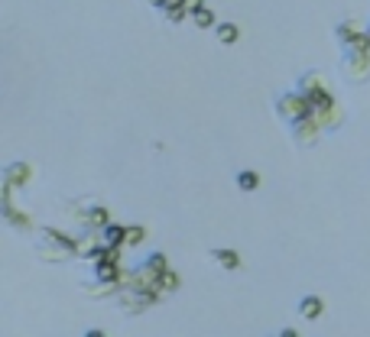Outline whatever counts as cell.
<instances>
[{"instance_id":"52a82bcc","label":"cell","mask_w":370,"mask_h":337,"mask_svg":"<svg viewBox=\"0 0 370 337\" xmlns=\"http://www.w3.org/2000/svg\"><path fill=\"white\" fill-rule=\"evenodd\" d=\"M78 214V221H82V230H104V227L111 224V211L104 208V204H91V208H75Z\"/></svg>"},{"instance_id":"8fae6325","label":"cell","mask_w":370,"mask_h":337,"mask_svg":"<svg viewBox=\"0 0 370 337\" xmlns=\"http://www.w3.org/2000/svg\"><path fill=\"white\" fill-rule=\"evenodd\" d=\"M208 256H211L214 262H218L221 269H227V273H234L237 266H241V256H237L234 250H224V247H211Z\"/></svg>"},{"instance_id":"2e32d148","label":"cell","mask_w":370,"mask_h":337,"mask_svg":"<svg viewBox=\"0 0 370 337\" xmlns=\"http://www.w3.org/2000/svg\"><path fill=\"white\" fill-rule=\"evenodd\" d=\"M140 266H143L149 275H156V279H160V275L169 269V262H166V256H162V253H149V256L140 262Z\"/></svg>"},{"instance_id":"4fadbf2b","label":"cell","mask_w":370,"mask_h":337,"mask_svg":"<svg viewBox=\"0 0 370 337\" xmlns=\"http://www.w3.org/2000/svg\"><path fill=\"white\" fill-rule=\"evenodd\" d=\"M358 33H360V26L354 23V20H341V23H334V39H338L345 49L358 39Z\"/></svg>"},{"instance_id":"277c9868","label":"cell","mask_w":370,"mask_h":337,"mask_svg":"<svg viewBox=\"0 0 370 337\" xmlns=\"http://www.w3.org/2000/svg\"><path fill=\"white\" fill-rule=\"evenodd\" d=\"M296 87L308 98V104H312V107H319V104H328V100H334L332 81L325 78V72H306V75L296 81Z\"/></svg>"},{"instance_id":"d6986e66","label":"cell","mask_w":370,"mask_h":337,"mask_svg":"<svg viewBox=\"0 0 370 337\" xmlns=\"http://www.w3.org/2000/svg\"><path fill=\"white\" fill-rule=\"evenodd\" d=\"M192 20H195L198 29H208V26H218V20H214V13L208 10V7H201V10L192 13Z\"/></svg>"},{"instance_id":"7c38bea8","label":"cell","mask_w":370,"mask_h":337,"mask_svg":"<svg viewBox=\"0 0 370 337\" xmlns=\"http://www.w3.org/2000/svg\"><path fill=\"white\" fill-rule=\"evenodd\" d=\"M321 312H325V301H321L319 295H306V299L299 301V318H306V321L321 318Z\"/></svg>"},{"instance_id":"cb8c5ba5","label":"cell","mask_w":370,"mask_h":337,"mask_svg":"<svg viewBox=\"0 0 370 337\" xmlns=\"http://www.w3.org/2000/svg\"><path fill=\"white\" fill-rule=\"evenodd\" d=\"M182 3H185V10H188V13H195V10L205 7V0H182Z\"/></svg>"},{"instance_id":"3957f363","label":"cell","mask_w":370,"mask_h":337,"mask_svg":"<svg viewBox=\"0 0 370 337\" xmlns=\"http://www.w3.org/2000/svg\"><path fill=\"white\" fill-rule=\"evenodd\" d=\"M117 299H121L117 301L121 312L140 314V312H147L149 305H156V301L162 299V288H127V286H121Z\"/></svg>"},{"instance_id":"5b68a950","label":"cell","mask_w":370,"mask_h":337,"mask_svg":"<svg viewBox=\"0 0 370 337\" xmlns=\"http://www.w3.org/2000/svg\"><path fill=\"white\" fill-rule=\"evenodd\" d=\"M341 75H345V81H351V85H364L370 78V52L367 49H345Z\"/></svg>"},{"instance_id":"30bf717a","label":"cell","mask_w":370,"mask_h":337,"mask_svg":"<svg viewBox=\"0 0 370 337\" xmlns=\"http://www.w3.org/2000/svg\"><path fill=\"white\" fill-rule=\"evenodd\" d=\"M95 275H98V279H104V282H114V286H121V279H123V266H121V262L98 260V262H95Z\"/></svg>"},{"instance_id":"ffe728a7","label":"cell","mask_w":370,"mask_h":337,"mask_svg":"<svg viewBox=\"0 0 370 337\" xmlns=\"http://www.w3.org/2000/svg\"><path fill=\"white\" fill-rule=\"evenodd\" d=\"M160 288H162V292H175V288H179V273L166 269V273L160 275Z\"/></svg>"},{"instance_id":"e0dca14e","label":"cell","mask_w":370,"mask_h":337,"mask_svg":"<svg viewBox=\"0 0 370 337\" xmlns=\"http://www.w3.org/2000/svg\"><path fill=\"white\" fill-rule=\"evenodd\" d=\"M214 36H218V42H224V46H234L237 36H241V29H237L234 23H218L214 26Z\"/></svg>"},{"instance_id":"ac0fdd59","label":"cell","mask_w":370,"mask_h":337,"mask_svg":"<svg viewBox=\"0 0 370 337\" xmlns=\"http://www.w3.org/2000/svg\"><path fill=\"white\" fill-rule=\"evenodd\" d=\"M257 185H260L257 172H250V169L237 172V188H241V191H257Z\"/></svg>"},{"instance_id":"5bb4252c","label":"cell","mask_w":370,"mask_h":337,"mask_svg":"<svg viewBox=\"0 0 370 337\" xmlns=\"http://www.w3.org/2000/svg\"><path fill=\"white\" fill-rule=\"evenodd\" d=\"M3 217H7L10 227H16V230H29V227H33V217L16 211V208H13V201H3Z\"/></svg>"},{"instance_id":"8992f818","label":"cell","mask_w":370,"mask_h":337,"mask_svg":"<svg viewBox=\"0 0 370 337\" xmlns=\"http://www.w3.org/2000/svg\"><path fill=\"white\" fill-rule=\"evenodd\" d=\"M289 130H293V139H296L299 146H302V150H308V146H315V143H319V137H321V130H325V126H321L319 120L312 117V113H306V117H302V120H296V124L289 126Z\"/></svg>"},{"instance_id":"d4e9b609","label":"cell","mask_w":370,"mask_h":337,"mask_svg":"<svg viewBox=\"0 0 370 337\" xmlns=\"http://www.w3.org/2000/svg\"><path fill=\"white\" fill-rule=\"evenodd\" d=\"M179 3H182V0H166V3L160 7V10H169V7H179Z\"/></svg>"},{"instance_id":"603a6c76","label":"cell","mask_w":370,"mask_h":337,"mask_svg":"<svg viewBox=\"0 0 370 337\" xmlns=\"http://www.w3.org/2000/svg\"><path fill=\"white\" fill-rule=\"evenodd\" d=\"M347 49H367V52H370V29H360L358 39H354V42L347 46Z\"/></svg>"},{"instance_id":"9a60e30c","label":"cell","mask_w":370,"mask_h":337,"mask_svg":"<svg viewBox=\"0 0 370 337\" xmlns=\"http://www.w3.org/2000/svg\"><path fill=\"white\" fill-rule=\"evenodd\" d=\"M101 240H104L108 247H123V243H127V227H121V224H108L104 230H101Z\"/></svg>"},{"instance_id":"ba28073f","label":"cell","mask_w":370,"mask_h":337,"mask_svg":"<svg viewBox=\"0 0 370 337\" xmlns=\"http://www.w3.org/2000/svg\"><path fill=\"white\" fill-rule=\"evenodd\" d=\"M312 117L319 120L325 130H338V126L345 124V111L334 104V100H328V104H319V107H312Z\"/></svg>"},{"instance_id":"7402d4cb","label":"cell","mask_w":370,"mask_h":337,"mask_svg":"<svg viewBox=\"0 0 370 337\" xmlns=\"http://www.w3.org/2000/svg\"><path fill=\"white\" fill-rule=\"evenodd\" d=\"M143 237H147L143 227H127V243L123 247H136V243H143Z\"/></svg>"},{"instance_id":"44dd1931","label":"cell","mask_w":370,"mask_h":337,"mask_svg":"<svg viewBox=\"0 0 370 337\" xmlns=\"http://www.w3.org/2000/svg\"><path fill=\"white\" fill-rule=\"evenodd\" d=\"M166 13V20H169V23H182L185 16H192V13L185 10V3H179V7H169V10H162Z\"/></svg>"},{"instance_id":"9c48e42d","label":"cell","mask_w":370,"mask_h":337,"mask_svg":"<svg viewBox=\"0 0 370 337\" xmlns=\"http://www.w3.org/2000/svg\"><path fill=\"white\" fill-rule=\"evenodd\" d=\"M3 182H10L13 188H26L33 182V165L29 163H10L3 169Z\"/></svg>"},{"instance_id":"6da1fadb","label":"cell","mask_w":370,"mask_h":337,"mask_svg":"<svg viewBox=\"0 0 370 337\" xmlns=\"http://www.w3.org/2000/svg\"><path fill=\"white\" fill-rule=\"evenodd\" d=\"M36 256L46 262H65L72 256H78V240L65 237L56 227H46V230H39L36 237Z\"/></svg>"},{"instance_id":"7a4b0ae2","label":"cell","mask_w":370,"mask_h":337,"mask_svg":"<svg viewBox=\"0 0 370 337\" xmlns=\"http://www.w3.org/2000/svg\"><path fill=\"white\" fill-rule=\"evenodd\" d=\"M273 107H276V117L283 120V124H296V120H302L306 113H312V104H308V98L302 94V91H280L276 94V100H273Z\"/></svg>"}]
</instances>
